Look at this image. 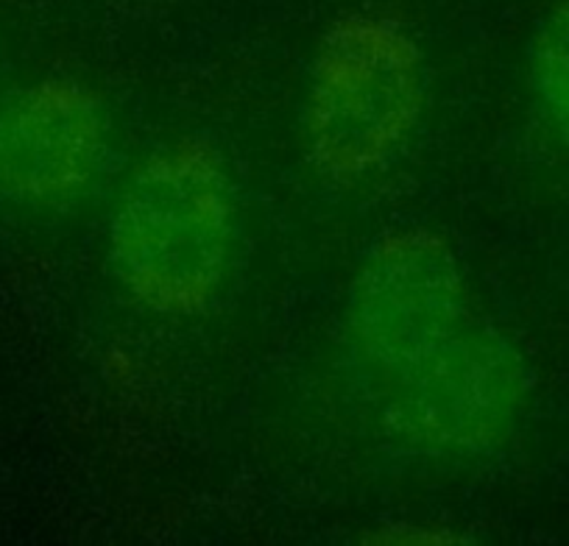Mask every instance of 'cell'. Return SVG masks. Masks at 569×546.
Masks as SVG:
<instances>
[{
    "label": "cell",
    "mask_w": 569,
    "mask_h": 546,
    "mask_svg": "<svg viewBox=\"0 0 569 546\" xmlns=\"http://www.w3.org/2000/svg\"><path fill=\"white\" fill-rule=\"evenodd\" d=\"M341 360L375 427L430 461L506 449L533 393L528 360L478 304L452 245L421 226L382 234L360 260Z\"/></svg>",
    "instance_id": "6da1fadb"
},
{
    "label": "cell",
    "mask_w": 569,
    "mask_h": 546,
    "mask_svg": "<svg viewBox=\"0 0 569 546\" xmlns=\"http://www.w3.org/2000/svg\"><path fill=\"white\" fill-rule=\"evenodd\" d=\"M240 215L227 160L201 136L149 154L120 190L107 265L131 304L160 318H199L232 276Z\"/></svg>",
    "instance_id": "7a4b0ae2"
},
{
    "label": "cell",
    "mask_w": 569,
    "mask_h": 546,
    "mask_svg": "<svg viewBox=\"0 0 569 546\" xmlns=\"http://www.w3.org/2000/svg\"><path fill=\"white\" fill-rule=\"evenodd\" d=\"M427 103V62L413 31L380 9L327 26L308 68L302 145L336 184L380 176L413 140Z\"/></svg>",
    "instance_id": "3957f363"
},
{
    "label": "cell",
    "mask_w": 569,
    "mask_h": 546,
    "mask_svg": "<svg viewBox=\"0 0 569 546\" xmlns=\"http://www.w3.org/2000/svg\"><path fill=\"white\" fill-rule=\"evenodd\" d=\"M112 114L101 92L46 75L0 92V199L31 210L84 201L112 162Z\"/></svg>",
    "instance_id": "277c9868"
},
{
    "label": "cell",
    "mask_w": 569,
    "mask_h": 546,
    "mask_svg": "<svg viewBox=\"0 0 569 546\" xmlns=\"http://www.w3.org/2000/svg\"><path fill=\"white\" fill-rule=\"evenodd\" d=\"M528 90L545 123L569 145V0H558L528 40Z\"/></svg>",
    "instance_id": "5b68a950"
}]
</instances>
